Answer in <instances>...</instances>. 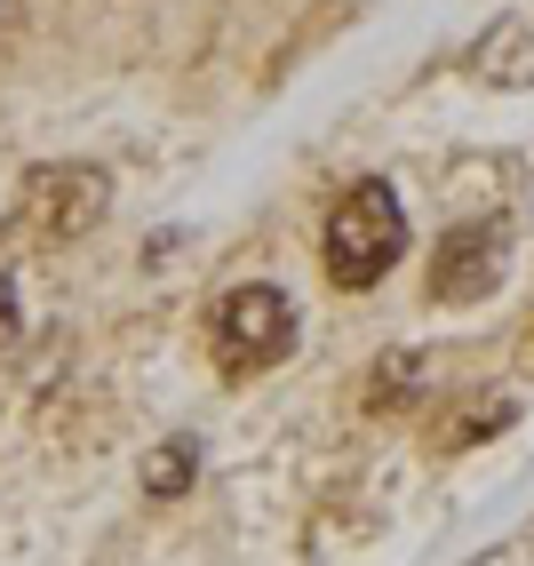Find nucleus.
Masks as SVG:
<instances>
[{"instance_id":"obj_1","label":"nucleus","mask_w":534,"mask_h":566,"mask_svg":"<svg viewBox=\"0 0 534 566\" xmlns=\"http://www.w3.org/2000/svg\"><path fill=\"white\" fill-rule=\"evenodd\" d=\"M320 255H327V280L343 295H359L391 272V263L407 255V208L384 176H359L352 192H343L327 208V232H320Z\"/></svg>"},{"instance_id":"obj_2","label":"nucleus","mask_w":534,"mask_h":566,"mask_svg":"<svg viewBox=\"0 0 534 566\" xmlns=\"http://www.w3.org/2000/svg\"><path fill=\"white\" fill-rule=\"evenodd\" d=\"M208 352H216L223 375H263V367H280V359L295 352V304H287L272 280L232 287V295L216 304V319H208Z\"/></svg>"},{"instance_id":"obj_3","label":"nucleus","mask_w":534,"mask_h":566,"mask_svg":"<svg viewBox=\"0 0 534 566\" xmlns=\"http://www.w3.org/2000/svg\"><path fill=\"white\" fill-rule=\"evenodd\" d=\"M503 272H511V223L479 216V223L439 232V255H431L423 287H431V304H486V295L503 287Z\"/></svg>"},{"instance_id":"obj_4","label":"nucleus","mask_w":534,"mask_h":566,"mask_svg":"<svg viewBox=\"0 0 534 566\" xmlns=\"http://www.w3.org/2000/svg\"><path fill=\"white\" fill-rule=\"evenodd\" d=\"M104 208H112V184H104V168H88V160H56V168H32V176H24V216H32V232H41V240H81V232H96Z\"/></svg>"},{"instance_id":"obj_5","label":"nucleus","mask_w":534,"mask_h":566,"mask_svg":"<svg viewBox=\"0 0 534 566\" xmlns=\"http://www.w3.org/2000/svg\"><path fill=\"white\" fill-rule=\"evenodd\" d=\"M471 81L479 88H534V24L526 17H503V24H486L479 41H471Z\"/></svg>"},{"instance_id":"obj_6","label":"nucleus","mask_w":534,"mask_h":566,"mask_svg":"<svg viewBox=\"0 0 534 566\" xmlns=\"http://www.w3.org/2000/svg\"><path fill=\"white\" fill-rule=\"evenodd\" d=\"M511 423H519V407L503 391H471V399H454L447 415H431V447H439V455H463V447L511 431Z\"/></svg>"},{"instance_id":"obj_7","label":"nucleus","mask_w":534,"mask_h":566,"mask_svg":"<svg viewBox=\"0 0 534 566\" xmlns=\"http://www.w3.org/2000/svg\"><path fill=\"white\" fill-rule=\"evenodd\" d=\"M415 391H423V352H384L367 375V415H399Z\"/></svg>"},{"instance_id":"obj_8","label":"nucleus","mask_w":534,"mask_h":566,"mask_svg":"<svg viewBox=\"0 0 534 566\" xmlns=\"http://www.w3.org/2000/svg\"><path fill=\"white\" fill-rule=\"evenodd\" d=\"M192 479H200V447H192V439H160V447L144 455V495H151V503L184 495Z\"/></svg>"},{"instance_id":"obj_9","label":"nucleus","mask_w":534,"mask_h":566,"mask_svg":"<svg viewBox=\"0 0 534 566\" xmlns=\"http://www.w3.org/2000/svg\"><path fill=\"white\" fill-rule=\"evenodd\" d=\"M17 344H24V319H17V280L0 272V359H9Z\"/></svg>"},{"instance_id":"obj_10","label":"nucleus","mask_w":534,"mask_h":566,"mask_svg":"<svg viewBox=\"0 0 534 566\" xmlns=\"http://www.w3.org/2000/svg\"><path fill=\"white\" fill-rule=\"evenodd\" d=\"M526 367H534V327H526Z\"/></svg>"}]
</instances>
